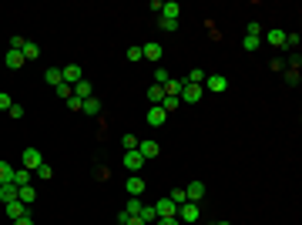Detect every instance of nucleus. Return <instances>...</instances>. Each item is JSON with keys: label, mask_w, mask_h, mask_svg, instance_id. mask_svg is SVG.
Instances as JSON below:
<instances>
[{"label": "nucleus", "mask_w": 302, "mask_h": 225, "mask_svg": "<svg viewBox=\"0 0 302 225\" xmlns=\"http://www.w3.org/2000/svg\"><path fill=\"white\" fill-rule=\"evenodd\" d=\"M14 225H34V219H30V215H24V219H17Z\"/></svg>", "instance_id": "nucleus-47"}, {"label": "nucleus", "mask_w": 302, "mask_h": 225, "mask_svg": "<svg viewBox=\"0 0 302 225\" xmlns=\"http://www.w3.org/2000/svg\"><path fill=\"white\" fill-rule=\"evenodd\" d=\"M185 195H188V202H195V205H198V198L205 195V185H202V182H188V188H185Z\"/></svg>", "instance_id": "nucleus-15"}, {"label": "nucleus", "mask_w": 302, "mask_h": 225, "mask_svg": "<svg viewBox=\"0 0 302 225\" xmlns=\"http://www.w3.org/2000/svg\"><path fill=\"white\" fill-rule=\"evenodd\" d=\"M259 44H262V37H245V40H242V47H245L248 54H252V51H259Z\"/></svg>", "instance_id": "nucleus-34"}, {"label": "nucleus", "mask_w": 302, "mask_h": 225, "mask_svg": "<svg viewBox=\"0 0 302 225\" xmlns=\"http://www.w3.org/2000/svg\"><path fill=\"white\" fill-rule=\"evenodd\" d=\"M141 208H145V202H141V198H128V205H124V212H128V215H138Z\"/></svg>", "instance_id": "nucleus-30"}, {"label": "nucleus", "mask_w": 302, "mask_h": 225, "mask_svg": "<svg viewBox=\"0 0 302 225\" xmlns=\"http://www.w3.org/2000/svg\"><path fill=\"white\" fill-rule=\"evenodd\" d=\"M285 81L296 84V81H299V67H289V71H285Z\"/></svg>", "instance_id": "nucleus-42"}, {"label": "nucleus", "mask_w": 302, "mask_h": 225, "mask_svg": "<svg viewBox=\"0 0 302 225\" xmlns=\"http://www.w3.org/2000/svg\"><path fill=\"white\" fill-rule=\"evenodd\" d=\"M178 14H181V7H178L175 0H168V3H161V17H168V20H178Z\"/></svg>", "instance_id": "nucleus-20"}, {"label": "nucleus", "mask_w": 302, "mask_h": 225, "mask_svg": "<svg viewBox=\"0 0 302 225\" xmlns=\"http://www.w3.org/2000/svg\"><path fill=\"white\" fill-rule=\"evenodd\" d=\"M202 219V208L195 205V202H185V205H178V222L181 225H195Z\"/></svg>", "instance_id": "nucleus-1"}, {"label": "nucleus", "mask_w": 302, "mask_h": 225, "mask_svg": "<svg viewBox=\"0 0 302 225\" xmlns=\"http://www.w3.org/2000/svg\"><path fill=\"white\" fill-rule=\"evenodd\" d=\"M148 101H151V108H161V101H165V88L151 84V88H148Z\"/></svg>", "instance_id": "nucleus-16"}, {"label": "nucleus", "mask_w": 302, "mask_h": 225, "mask_svg": "<svg viewBox=\"0 0 302 225\" xmlns=\"http://www.w3.org/2000/svg\"><path fill=\"white\" fill-rule=\"evenodd\" d=\"M285 47L296 51V47H299V34H285Z\"/></svg>", "instance_id": "nucleus-41"}, {"label": "nucleus", "mask_w": 302, "mask_h": 225, "mask_svg": "<svg viewBox=\"0 0 302 225\" xmlns=\"http://www.w3.org/2000/svg\"><path fill=\"white\" fill-rule=\"evenodd\" d=\"M30 178H34V171H27V168H20V171H14V185H30Z\"/></svg>", "instance_id": "nucleus-24"}, {"label": "nucleus", "mask_w": 302, "mask_h": 225, "mask_svg": "<svg viewBox=\"0 0 302 225\" xmlns=\"http://www.w3.org/2000/svg\"><path fill=\"white\" fill-rule=\"evenodd\" d=\"M141 51H145V57H148V61H161V44H145Z\"/></svg>", "instance_id": "nucleus-27"}, {"label": "nucleus", "mask_w": 302, "mask_h": 225, "mask_svg": "<svg viewBox=\"0 0 302 225\" xmlns=\"http://www.w3.org/2000/svg\"><path fill=\"white\" fill-rule=\"evenodd\" d=\"M10 104H14V101H10V94L0 91V111H10Z\"/></svg>", "instance_id": "nucleus-40"}, {"label": "nucleus", "mask_w": 302, "mask_h": 225, "mask_svg": "<svg viewBox=\"0 0 302 225\" xmlns=\"http://www.w3.org/2000/svg\"><path fill=\"white\" fill-rule=\"evenodd\" d=\"M24 44H27V37H10V51H20Z\"/></svg>", "instance_id": "nucleus-44"}, {"label": "nucleus", "mask_w": 302, "mask_h": 225, "mask_svg": "<svg viewBox=\"0 0 302 225\" xmlns=\"http://www.w3.org/2000/svg\"><path fill=\"white\" fill-rule=\"evenodd\" d=\"M168 198H171V202H175V205H185V202H188V195H185V188H175V192H171Z\"/></svg>", "instance_id": "nucleus-32"}, {"label": "nucleus", "mask_w": 302, "mask_h": 225, "mask_svg": "<svg viewBox=\"0 0 302 225\" xmlns=\"http://www.w3.org/2000/svg\"><path fill=\"white\" fill-rule=\"evenodd\" d=\"M17 198V185L14 182H7V185H0V202L7 205V202H14Z\"/></svg>", "instance_id": "nucleus-18"}, {"label": "nucleus", "mask_w": 302, "mask_h": 225, "mask_svg": "<svg viewBox=\"0 0 302 225\" xmlns=\"http://www.w3.org/2000/svg\"><path fill=\"white\" fill-rule=\"evenodd\" d=\"M141 57H145V51H141L138 44H131V47H128V61H134V64H138Z\"/></svg>", "instance_id": "nucleus-36"}, {"label": "nucleus", "mask_w": 302, "mask_h": 225, "mask_svg": "<svg viewBox=\"0 0 302 225\" xmlns=\"http://www.w3.org/2000/svg\"><path fill=\"white\" fill-rule=\"evenodd\" d=\"M34 175H37V178H54V168H51V165L44 161V165H40V168L34 171Z\"/></svg>", "instance_id": "nucleus-38"}, {"label": "nucleus", "mask_w": 302, "mask_h": 225, "mask_svg": "<svg viewBox=\"0 0 302 225\" xmlns=\"http://www.w3.org/2000/svg\"><path fill=\"white\" fill-rule=\"evenodd\" d=\"M40 165H44V155H40L37 148H24V168H27V171H37Z\"/></svg>", "instance_id": "nucleus-3"}, {"label": "nucleus", "mask_w": 302, "mask_h": 225, "mask_svg": "<svg viewBox=\"0 0 302 225\" xmlns=\"http://www.w3.org/2000/svg\"><path fill=\"white\" fill-rule=\"evenodd\" d=\"M154 215H158V219H168V215H178V205H175L171 198H158V205H154Z\"/></svg>", "instance_id": "nucleus-4"}, {"label": "nucleus", "mask_w": 302, "mask_h": 225, "mask_svg": "<svg viewBox=\"0 0 302 225\" xmlns=\"http://www.w3.org/2000/svg\"><path fill=\"white\" fill-rule=\"evenodd\" d=\"M202 94H205L202 84H188V81H185V88H181L178 97H181V104H195V101H202Z\"/></svg>", "instance_id": "nucleus-2"}, {"label": "nucleus", "mask_w": 302, "mask_h": 225, "mask_svg": "<svg viewBox=\"0 0 302 225\" xmlns=\"http://www.w3.org/2000/svg\"><path fill=\"white\" fill-rule=\"evenodd\" d=\"M161 108H165V114L178 111V108H181V97H171V94H165V101H161Z\"/></svg>", "instance_id": "nucleus-23"}, {"label": "nucleus", "mask_w": 302, "mask_h": 225, "mask_svg": "<svg viewBox=\"0 0 302 225\" xmlns=\"http://www.w3.org/2000/svg\"><path fill=\"white\" fill-rule=\"evenodd\" d=\"M81 104H84V101H81V97H74V94L67 97V108H71V111H81Z\"/></svg>", "instance_id": "nucleus-43"}, {"label": "nucleus", "mask_w": 302, "mask_h": 225, "mask_svg": "<svg viewBox=\"0 0 302 225\" xmlns=\"http://www.w3.org/2000/svg\"><path fill=\"white\" fill-rule=\"evenodd\" d=\"M168 81H171V74L165 71V67H158V71H154V84H158V88H165Z\"/></svg>", "instance_id": "nucleus-31"}, {"label": "nucleus", "mask_w": 302, "mask_h": 225, "mask_svg": "<svg viewBox=\"0 0 302 225\" xmlns=\"http://www.w3.org/2000/svg\"><path fill=\"white\" fill-rule=\"evenodd\" d=\"M124 168L128 171H141L145 168V158H141L138 151H124Z\"/></svg>", "instance_id": "nucleus-10"}, {"label": "nucleus", "mask_w": 302, "mask_h": 225, "mask_svg": "<svg viewBox=\"0 0 302 225\" xmlns=\"http://www.w3.org/2000/svg\"><path fill=\"white\" fill-rule=\"evenodd\" d=\"M81 114H101V101H97V97H88V101L81 104Z\"/></svg>", "instance_id": "nucleus-21"}, {"label": "nucleus", "mask_w": 302, "mask_h": 225, "mask_svg": "<svg viewBox=\"0 0 302 225\" xmlns=\"http://www.w3.org/2000/svg\"><path fill=\"white\" fill-rule=\"evenodd\" d=\"M3 212H7V219H10V222H17V219H24V215H27V205L14 198V202H7V205H3Z\"/></svg>", "instance_id": "nucleus-5"}, {"label": "nucleus", "mask_w": 302, "mask_h": 225, "mask_svg": "<svg viewBox=\"0 0 302 225\" xmlns=\"http://www.w3.org/2000/svg\"><path fill=\"white\" fill-rule=\"evenodd\" d=\"M138 219H141L145 225H154V222H158V215H154V205H145L141 212H138Z\"/></svg>", "instance_id": "nucleus-22"}, {"label": "nucleus", "mask_w": 302, "mask_h": 225, "mask_svg": "<svg viewBox=\"0 0 302 225\" xmlns=\"http://www.w3.org/2000/svg\"><path fill=\"white\" fill-rule=\"evenodd\" d=\"M3 64H7L10 71H17V67H24L27 61H24V54H20V51H7V57H3Z\"/></svg>", "instance_id": "nucleus-14"}, {"label": "nucleus", "mask_w": 302, "mask_h": 225, "mask_svg": "<svg viewBox=\"0 0 302 225\" xmlns=\"http://www.w3.org/2000/svg\"><path fill=\"white\" fill-rule=\"evenodd\" d=\"M245 37H262V27H259L255 20H252V24L245 27Z\"/></svg>", "instance_id": "nucleus-39"}, {"label": "nucleus", "mask_w": 302, "mask_h": 225, "mask_svg": "<svg viewBox=\"0 0 302 225\" xmlns=\"http://www.w3.org/2000/svg\"><path fill=\"white\" fill-rule=\"evenodd\" d=\"M158 24H161V31H178V20H168V17H158Z\"/></svg>", "instance_id": "nucleus-37"}, {"label": "nucleus", "mask_w": 302, "mask_h": 225, "mask_svg": "<svg viewBox=\"0 0 302 225\" xmlns=\"http://www.w3.org/2000/svg\"><path fill=\"white\" fill-rule=\"evenodd\" d=\"M121 145H124V151H138V138H134V134H124Z\"/></svg>", "instance_id": "nucleus-35"}, {"label": "nucleus", "mask_w": 302, "mask_h": 225, "mask_svg": "<svg viewBox=\"0 0 302 225\" xmlns=\"http://www.w3.org/2000/svg\"><path fill=\"white\" fill-rule=\"evenodd\" d=\"M20 54H24V61H37V57H40V47L34 44V40H27V44L20 47Z\"/></svg>", "instance_id": "nucleus-19"}, {"label": "nucleus", "mask_w": 302, "mask_h": 225, "mask_svg": "<svg viewBox=\"0 0 302 225\" xmlns=\"http://www.w3.org/2000/svg\"><path fill=\"white\" fill-rule=\"evenodd\" d=\"M202 88H205V91H225L228 88V77H222V74H211V77H205V84H202Z\"/></svg>", "instance_id": "nucleus-7"}, {"label": "nucleus", "mask_w": 302, "mask_h": 225, "mask_svg": "<svg viewBox=\"0 0 302 225\" xmlns=\"http://www.w3.org/2000/svg\"><path fill=\"white\" fill-rule=\"evenodd\" d=\"M124 225H145V222H141L138 215H131V219H128V222H124Z\"/></svg>", "instance_id": "nucleus-48"}, {"label": "nucleus", "mask_w": 302, "mask_h": 225, "mask_svg": "<svg viewBox=\"0 0 302 225\" xmlns=\"http://www.w3.org/2000/svg\"><path fill=\"white\" fill-rule=\"evenodd\" d=\"M60 74H64V84L74 88L77 81H81V67H77V64H67V67H60Z\"/></svg>", "instance_id": "nucleus-12"}, {"label": "nucleus", "mask_w": 302, "mask_h": 225, "mask_svg": "<svg viewBox=\"0 0 302 225\" xmlns=\"http://www.w3.org/2000/svg\"><path fill=\"white\" fill-rule=\"evenodd\" d=\"M44 81H47L51 88H57V84H64V74H60V67H47V71H44Z\"/></svg>", "instance_id": "nucleus-17"}, {"label": "nucleus", "mask_w": 302, "mask_h": 225, "mask_svg": "<svg viewBox=\"0 0 302 225\" xmlns=\"http://www.w3.org/2000/svg\"><path fill=\"white\" fill-rule=\"evenodd\" d=\"M54 94H57V97H64V101H67V97L74 94V88H71V84H57V88H54Z\"/></svg>", "instance_id": "nucleus-33"}, {"label": "nucleus", "mask_w": 302, "mask_h": 225, "mask_svg": "<svg viewBox=\"0 0 302 225\" xmlns=\"http://www.w3.org/2000/svg\"><path fill=\"white\" fill-rule=\"evenodd\" d=\"M124 188H128V195H131V198H141V195H145V178H141V175H131Z\"/></svg>", "instance_id": "nucleus-8"}, {"label": "nucleus", "mask_w": 302, "mask_h": 225, "mask_svg": "<svg viewBox=\"0 0 302 225\" xmlns=\"http://www.w3.org/2000/svg\"><path fill=\"white\" fill-rule=\"evenodd\" d=\"M74 97H81V101L94 97V88H91V81H88V77H81V81L74 84Z\"/></svg>", "instance_id": "nucleus-9"}, {"label": "nucleus", "mask_w": 302, "mask_h": 225, "mask_svg": "<svg viewBox=\"0 0 302 225\" xmlns=\"http://www.w3.org/2000/svg\"><path fill=\"white\" fill-rule=\"evenodd\" d=\"M154 225H181V222H178V215H168V219H158Z\"/></svg>", "instance_id": "nucleus-45"}, {"label": "nucleus", "mask_w": 302, "mask_h": 225, "mask_svg": "<svg viewBox=\"0 0 302 225\" xmlns=\"http://www.w3.org/2000/svg\"><path fill=\"white\" fill-rule=\"evenodd\" d=\"M269 44H272V47H282V44H285V31L272 27V31H269Z\"/></svg>", "instance_id": "nucleus-25"}, {"label": "nucleus", "mask_w": 302, "mask_h": 225, "mask_svg": "<svg viewBox=\"0 0 302 225\" xmlns=\"http://www.w3.org/2000/svg\"><path fill=\"white\" fill-rule=\"evenodd\" d=\"M7 182H14V168L7 161H0V185H7Z\"/></svg>", "instance_id": "nucleus-28"}, {"label": "nucleus", "mask_w": 302, "mask_h": 225, "mask_svg": "<svg viewBox=\"0 0 302 225\" xmlns=\"http://www.w3.org/2000/svg\"><path fill=\"white\" fill-rule=\"evenodd\" d=\"M10 118H24V108H20V104H10Z\"/></svg>", "instance_id": "nucleus-46"}, {"label": "nucleus", "mask_w": 302, "mask_h": 225, "mask_svg": "<svg viewBox=\"0 0 302 225\" xmlns=\"http://www.w3.org/2000/svg\"><path fill=\"white\" fill-rule=\"evenodd\" d=\"M17 202H24V205H34V202H37V192H34V185H20V188H17Z\"/></svg>", "instance_id": "nucleus-11"}, {"label": "nucleus", "mask_w": 302, "mask_h": 225, "mask_svg": "<svg viewBox=\"0 0 302 225\" xmlns=\"http://www.w3.org/2000/svg\"><path fill=\"white\" fill-rule=\"evenodd\" d=\"M218 225H232V222H218Z\"/></svg>", "instance_id": "nucleus-49"}, {"label": "nucleus", "mask_w": 302, "mask_h": 225, "mask_svg": "<svg viewBox=\"0 0 302 225\" xmlns=\"http://www.w3.org/2000/svg\"><path fill=\"white\" fill-rule=\"evenodd\" d=\"M165 121H168V114H165V108H151V111H148V125H151V128H161Z\"/></svg>", "instance_id": "nucleus-13"}, {"label": "nucleus", "mask_w": 302, "mask_h": 225, "mask_svg": "<svg viewBox=\"0 0 302 225\" xmlns=\"http://www.w3.org/2000/svg\"><path fill=\"white\" fill-rule=\"evenodd\" d=\"M188 84H205V71H202V67H191L188 71Z\"/></svg>", "instance_id": "nucleus-29"}, {"label": "nucleus", "mask_w": 302, "mask_h": 225, "mask_svg": "<svg viewBox=\"0 0 302 225\" xmlns=\"http://www.w3.org/2000/svg\"><path fill=\"white\" fill-rule=\"evenodd\" d=\"M181 88H185V81H178V77H171L168 84H165V94H171V97H178V94H181Z\"/></svg>", "instance_id": "nucleus-26"}, {"label": "nucleus", "mask_w": 302, "mask_h": 225, "mask_svg": "<svg viewBox=\"0 0 302 225\" xmlns=\"http://www.w3.org/2000/svg\"><path fill=\"white\" fill-rule=\"evenodd\" d=\"M158 151H161V145H158V141H138V155H141V158H145V161H148V158H158Z\"/></svg>", "instance_id": "nucleus-6"}]
</instances>
